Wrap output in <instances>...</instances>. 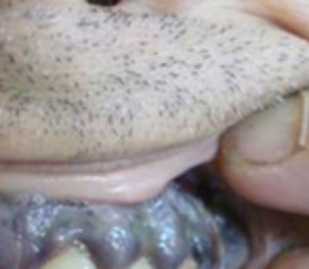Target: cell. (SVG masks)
<instances>
[{
	"label": "cell",
	"instance_id": "cell-1",
	"mask_svg": "<svg viewBox=\"0 0 309 269\" xmlns=\"http://www.w3.org/2000/svg\"><path fill=\"white\" fill-rule=\"evenodd\" d=\"M0 5V191L135 200L240 122L248 65L221 13Z\"/></svg>",
	"mask_w": 309,
	"mask_h": 269
},
{
	"label": "cell",
	"instance_id": "cell-2",
	"mask_svg": "<svg viewBox=\"0 0 309 269\" xmlns=\"http://www.w3.org/2000/svg\"><path fill=\"white\" fill-rule=\"evenodd\" d=\"M175 200L0 191V269H183Z\"/></svg>",
	"mask_w": 309,
	"mask_h": 269
}]
</instances>
